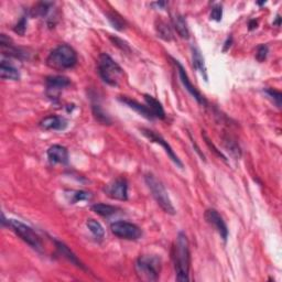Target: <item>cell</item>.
<instances>
[{"mask_svg":"<svg viewBox=\"0 0 282 282\" xmlns=\"http://www.w3.org/2000/svg\"><path fill=\"white\" fill-rule=\"evenodd\" d=\"M172 259L176 273V280L181 282L189 281L191 264L190 245L188 237L183 231H180L176 236V240L172 248Z\"/></svg>","mask_w":282,"mask_h":282,"instance_id":"obj_1","label":"cell"},{"mask_svg":"<svg viewBox=\"0 0 282 282\" xmlns=\"http://www.w3.org/2000/svg\"><path fill=\"white\" fill-rule=\"evenodd\" d=\"M77 63V55L73 48L68 44H61L50 53L47 64L49 68L56 70L73 69Z\"/></svg>","mask_w":282,"mask_h":282,"instance_id":"obj_2","label":"cell"},{"mask_svg":"<svg viewBox=\"0 0 282 282\" xmlns=\"http://www.w3.org/2000/svg\"><path fill=\"white\" fill-rule=\"evenodd\" d=\"M98 73L106 84L114 87L118 86L123 78V69L106 53L99 56Z\"/></svg>","mask_w":282,"mask_h":282,"instance_id":"obj_3","label":"cell"},{"mask_svg":"<svg viewBox=\"0 0 282 282\" xmlns=\"http://www.w3.org/2000/svg\"><path fill=\"white\" fill-rule=\"evenodd\" d=\"M135 269L141 280L157 281L161 272V260L157 256L143 255L136 261Z\"/></svg>","mask_w":282,"mask_h":282,"instance_id":"obj_4","label":"cell"},{"mask_svg":"<svg viewBox=\"0 0 282 282\" xmlns=\"http://www.w3.org/2000/svg\"><path fill=\"white\" fill-rule=\"evenodd\" d=\"M144 181H146V184L148 185L149 190L151 191L152 195L157 201L158 205H159L167 214L170 215L176 214V209H174L172 202L170 200V196L167 190L164 188V185L151 173L146 174Z\"/></svg>","mask_w":282,"mask_h":282,"instance_id":"obj_5","label":"cell"},{"mask_svg":"<svg viewBox=\"0 0 282 282\" xmlns=\"http://www.w3.org/2000/svg\"><path fill=\"white\" fill-rule=\"evenodd\" d=\"M6 223L8 227H10L23 242H26L33 249L38 251L42 250V242H41L38 234L31 227L27 226L26 224L21 222L17 221V219H8V221H6L5 216L2 215V224L5 225Z\"/></svg>","mask_w":282,"mask_h":282,"instance_id":"obj_6","label":"cell"},{"mask_svg":"<svg viewBox=\"0 0 282 282\" xmlns=\"http://www.w3.org/2000/svg\"><path fill=\"white\" fill-rule=\"evenodd\" d=\"M111 233L115 236L127 240H137L141 238L142 236V230L139 226L136 224H132L129 222H115L111 224L110 226Z\"/></svg>","mask_w":282,"mask_h":282,"instance_id":"obj_7","label":"cell"},{"mask_svg":"<svg viewBox=\"0 0 282 282\" xmlns=\"http://www.w3.org/2000/svg\"><path fill=\"white\" fill-rule=\"evenodd\" d=\"M140 131H141V134H142L144 137H146V138H148L150 141H152V142H156L158 144H160V146L164 149V151L168 155V157L173 161L174 163L177 165V167L183 168V163L181 162V160L179 159V157L176 155V152L173 151V149L168 143V141H165L162 138V137H161L160 135H158L156 131L148 129V128H141Z\"/></svg>","mask_w":282,"mask_h":282,"instance_id":"obj_8","label":"cell"},{"mask_svg":"<svg viewBox=\"0 0 282 282\" xmlns=\"http://www.w3.org/2000/svg\"><path fill=\"white\" fill-rule=\"evenodd\" d=\"M105 193L113 200L127 201L128 200V183L125 179L119 177L111 183L107 184L105 188Z\"/></svg>","mask_w":282,"mask_h":282,"instance_id":"obj_9","label":"cell"},{"mask_svg":"<svg viewBox=\"0 0 282 282\" xmlns=\"http://www.w3.org/2000/svg\"><path fill=\"white\" fill-rule=\"evenodd\" d=\"M204 217L206 219V222L209 223L226 242L228 238V228L225 221H224L223 217L219 215L218 212L214 209H209L205 212Z\"/></svg>","mask_w":282,"mask_h":282,"instance_id":"obj_10","label":"cell"},{"mask_svg":"<svg viewBox=\"0 0 282 282\" xmlns=\"http://www.w3.org/2000/svg\"><path fill=\"white\" fill-rule=\"evenodd\" d=\"M47 84V95L51 99H55L65 87H68L70 82L65 76H49L45 80Z\"/></svg>","mask_w":282,"mask_h":282,"instance_id":"obj_11","label":"cell"},{"mask_svg":"<svg viewBox=\"0 0 282 282\" xmlns=\"http://www.w3.org/2000/svg\"><path fill=\"white\" fill-rule=\"evenodd\" d=\"M173 62H174V64L176 65V68H177V72H179V76H180V80L182 82V84L184 85L185 87V89L188 90V92L192 95V96L196 99L197 103L198 104H201V105H206V99L203 97V95L198 92V90L196 89V87L194 86L192 83H191L190 81V78H189V75H188V73L185 72V70L183 68V65H182L179 61H176V60H174L173 59Z\"/></svg>","mask_w":282,"mask_h":282,"instance_id":"obj_12","label":"cell"},{"mask_svg":"<svg viewBox=\"0 0 282 282\" xmlns=\"http://www.w3.org/2000/svg\"><path fill=\"white\" fill-rule=\"evenodd\" d=\"M40 126L44 130H65L69 126V122L61 116H48L41 120Z\"/></svg>","mask_w":282,"mask_h":282,"instance_id":"obj_13","label":"cell"},{"mask_svg":"<svg viewBox=\"0 0 282 282\" xmlns=\"http://www.w3.org/2000/svg\"><path fill=\"white\" fill-rule=\"evenodd\" d=\"M48 158L50 162L65 164L69 162V151L68 149L60 144H54L50 147L48 150Z\"/></svg>","mask_w":282,"mask_h":282,"instance_id":"obj_14","label":"cell"},{"mask_svg":"<svg viewBox=\"0 0 282 282\" xmlns=\"http://www.w3.org/2000/svg\"><path fill=\"white\" fill-rule=\"evenodd\" d=\"M120 102H123V104H126V105L129 107V108L131 109H134L136 113H138L140 116H142V117H144L146 119H149V120H152L153 118V116L151 114V111L149 110V108L147 106H144V105H141L140 103L138 102H136L134 101V99H130V98H128V97H120Z\"/></svg>","mask_w":282,"mask_h":282,"instance_id":"obj_15","label":"cell"},{"mask_svg":"<svg viewBox=\"0 0 282 282\" xmlns=\"http://www.w3.org/2000/svg\"><path fill=\"white\" fill-rule=\"evenodd\" d=\"M191 50H192V62H193L194 69L198 70V72L201 73V75L203 76V78H204V80L207 82V80H209V76H207L204 57H203L201 51L196 47H192Z\"/></svg>","mask_w":282,"mask_h":282,"instance_id":"obj_16","label":"cell"},{"mask_svg":"<svg viewBox=\"0 0 282 282\" xmlns=\"http://www.w3.org/2000/svg\"><path fill=\"white\" fill-rule=\"evenodd\" d=\"M0 76H1L2 80H20V73L18 69L5 60H2L1 64H0Z\"/></svg>","mask_w":282,"mask_h":282,"instance_id":"obj_17","label":"cell"},{"mask_svg":"<svg viewBox=\"0 0 282 282\" xmlns=\"http://www.w3.org/2000/svg\"><path fill=\"white\" fill-rule=\"evenodd\" d=\"M144 102H146L147 107L151 111L153 117L159 119L165 118V111L159 101H157L155 97L150 96V95H144Z\"/></svg>","mask_w":282,"mask_h":282,"instance_id":"obj_18","label":"cell"},{"mask_svg":"<svg viewBox=\"0 0 282 282\" xmlns=\"http://www.w3.org/2000/svg\"><path fill=\"white\" fill-rule=\"evenodd\" d=\"M55 244H56V247H57V249H59V251L61 252V255L62 256H64L66 259H68L69 261H70L73 264H75L76 267L78 268H81L83 269V270H87V269L85 268L84 264H83L80 260H78L77 257L73 254L72 251H70V248L66 246L65 244L63 243H61V242H57V240H55Z\"/></svg>","mask_w":282,"mask_h":282,"instance_id":"obj_19","label":"cell"},{"mask_svg":"<svg viewBox=\"0 0 282 282\" xmlns=\"http://www.w3.org/2000/svg\"><path fill=\"white\" fill-rule=\"evenodd\" d=\"M173 27L176 29V32L179 33V35L182 39H189L190 38V31L188 28V24L184 19L183 16L181 15H176L172 19Z\"/></svg>","mask_w":282,"mask_h":282,"instance_id":"obj_20","label":"cell"},{"mask_svg":"<svg viewBox=\"0 0 282 282\" xmlns=\"http://www.w3.org/2000/svg\"><path fill=\"white\" fill-rule=\"evenodd\" d=\"M156 30L158 35L164 41H171L173 39L171 28H170L169 24L163 21V20H158L156 23Z\"/></svg>","mask_w":282,"mask_h":282,"instance_id":"obj_21","label":"cell"},{"mask_svg":"<svg viewBox=\"0 0 282 282\" xmlns=\"http://www.w3.org/2000/svg\"><path fill=\"white\" fill-rule=\"evenodd\" d=\"M92 211L97 215H101L104 217H109L111 215L117 213L118 209L113 205L108 204H103V203H98V204H94L92 206Z\"/></svg>","mask_w":282,"mask_h":282,"instance_id":"obj_22","label":"cell"},{"mask_svg":"<svg viewBox=\"0 0 282 282\" xmlns=\"http://www.w3.org/2000/svg\"><path fill=\"white\" fill-rule=\"evenodd\" d=\"M86 225L88 227V229L90 230V233L94 235V237L98 240H103L105 237V229H104L103 226L95 219H88L86 222Z\"/></svg>","mask_w":282,"mask_h":282,"instance_id":"obj_23","label":"cell"},{"mask_svg":"<svg viewBox=\"0 0 282 282\" xmlns=\"http://www.w3.org/2000/svg\"><path fill=\"white\" fill-rule=\"evenodd\" d=\"M66 196L69 197V202L70 204H76L78 202L88 201L92 197L90 193L85 192V191H72V192H70V194H66Z\"/></svg>","mask_w":282,"mask_h":282,"instance_id":"obj_24","label":"cell"},{"mask_svg":"<svg viewBox=\"0 0 282 282\" xmlns=\"http://www.w3.org/2000/svg\"><path fill=\"white\" fill-rule=\"evenodd\" d=\"M224 144H225L226 150L230 153V156H233L236 159H239V158L242 157L240 147L234 139L230 138V137H227V138L224 139Z\"/></svg>","mask_w":282,"mask_h":282,"instance_id":"obj_25","label":"cell"},{"mask_svg":"<svg viewBox=\"0 0 282 282\" xmlns=\"http://www.w3.org/2000/svg\"><path fill=\"white\" fill-rule=\"evenodd\" d=\"M107 18H108V21L110 22L111 26H113L116 30L118 31H123V29L126 27V22L122 17H120L117 12L110 11L107 12Z\"/></svg>","mask_w":282,"mask_h":282,"instance_id":"obj_26","label":"cell"},{"mask_svg":"<svg viewBox=\"0 0 282 282\" xmlns=\"http://www.w3.org/2000/svg\"><path fill=\"white\" fill-rule=\"evenodd\" d=\"M92 108H93V114L95 116V118H96L99 123H103V125H110L111 120L109 119L108 116L105 114V111L103 110V108L98 103H93Z\"/></svg>","mask_w":282,"mask_h":282,"instance_id":"obj_27","label":"cell"},{"mask_svg":"<svg viewBox=\"0 0 282 282\" xmlns=\"http://www.w3.org/2000/svg\"><path fill=\"white\" fill-rule=\"evenodd\" d=\"M52 6H53L52 2H39L38 5L35 7V9H32V16L36 17L47 16Z\"/></svg>","mask_w":282,"mask_h":282,"instance_id":"obj_28","label":"cell"},{"mask_svg":"<svg viewBox=\"0 0 282 282\" xmlns=\"http://www.w3.org/2000/svg\"><path fill=\"white\" fill-rule=\"evenodd\" d=\"M264 94L267 95L269 98L272 99V102L276 104L277 107H281V99H282V94L279 92V90H276L273 88H266L264 90Z\"/></svg>","mask_w":282,"mask_h":282,"instance_id":"obj_29","label":"cell"},{"mask_svg":"<svg viewBox=\"0 0 282 282\" xmlns=\"http://www.w3.org/2000/svg\"><path fill=\"white\" fill-rule=\"evenodd\" d=\"M268 47L264 44H261L259 45L258 48H257V52H256V59L258 60L259 62H264V60L267 59V55H268Z\"/></svg>","mask_w":282,"mask_h":282,"instance_id":"obj_30","label":"cell"},{"mask_svg":"<svg viewBox=\"0 0 282 282\" xmlns=\"http://www.w3.org/2000/svg\"><path fill=\"white\" fill-rule=\"evenodd\" d=\"M223 17V8L221 5H215L212 8L211 12V20H214V21H221Z\"/></svg>","mask_w":282,"mask_h":282,"instance_id":"obj_31","label":"cell"},{"mask_svg":"<svg viewBox=\"0 0 282 282\" xmlns=\"http://www.w3.org/2000/svg\"><path fill=\"white\" fill-rule=\"evenodd\" d=\"M26 30H27V18L26 17H22V18L20 19V21L16 24L15 32L18 33L20 35H23Z\"/></svg>","mask_w":282,"mask_h":282,"instance_id":"obj_32","label":"cell"},{"mask_svg":"<svg viewBox=\"0 0 282 282\" xmlns=\"http://www.w3.org/2000/svg\"><path fill=\"white\" fill-rule=\"evenodd\" d=\"M111 41L114 42V45H116V47H118L123 50V51H126V52H130V48H129V45L127 44V42H125V41H123V40H120L118 38H111Z\"/></svg>","mask_w":282,"mask_h":282,"instance_id":"obj_33","label":"cell"},{"mask_svg":"<svg viewBox=\"0 0 282 282\" xmlns=\"http://www.w3.org/2000/svg\"><path fill=\"white\" fill-rule=\"evenodd\" d=\"M203 136H204V139H205V141H206V143H207V144H209V147H210V148H212V149H213V151H214L215 153H216V155H217L218 157H221V158H222V159H223V160H225V161H226V158H225V157H224V156H223V153H222L221 151H219V150H217V148H216V147H215V146H214V144H213V143H212V142H211V140H210L209 138H207V136H206L205 134H204V135H203Z\"/></svg>","mask_w":282,"mask_h":282,"instance_id":"obj_34","label":"cell"},{"mask_svg":"<svg viewBox=\"0 0 282 282\" xmlns=\"http://www.w3.org/2000/svg\"><path fill=\"white\" fill-rule=\"evenodd\" d=\"M257 28V21L256 20H251V21L249 22V30H254V29Z\"/></svg>","mask_w":282,"mask_h":282,"instance_id":"obj_35","label":"cell"},{"mask_svg":"<svg viewBox=\"0 0 282 282\" xmlns=\"http://www.w3.org/2000/svg\"><path fill=\"white\" fill-rule=\"evenodd\" d=\"M280 24H281V18H280V16H277L276 21H273V26L280 27Z\"/></svg>","mask_w":282,"mask_h":282,"instance_id":"obj_36","label":"cell"}]
</instances>
